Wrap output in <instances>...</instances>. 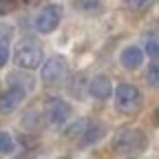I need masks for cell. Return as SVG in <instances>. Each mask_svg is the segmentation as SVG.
<instances>
[{"label":"cell","mask_w":159,"mask_h":159,"mask_svg":"<svg viewBox=\"0 0 159 159\" xmlns=\"http://www.w3.org/2000/svg\"><path fill=\"white\" fill-rule=\"evenodd\" d=\"M146 148H148V135L142 128H122L111 139V150L115 155H122V157L139 155Z\"/></svg>","instance_id":"6da1fadb"},{"label":"cell","mask_w":159,"mask_h":159,"mask_svg":"<svg viewBox=\"0 0 159 159\" xmlns=\"http://www.w3.org/2000/svg\"><path fill=\"white\" fill-rule=\"evenodd\" d=\"M144 106V95L135 84L122 82L115 89V108L124 115H137Z\"/></svg>","instance_id":"7a4b0ae2"},{"label":"cell","mask_w":159,"mask_h":159,"mask_svg":"<svg viewBox=\"0 0 159 159\" xmlns=\"http://www.w3.org/2000/svg\"><path fill=\"white\" fill-rule=\"evenodd\" d=\"M42 57H44L42 55V49H40L38 42L31 40V38L22 40L20 47L16 49V55H13L18 69H25V71H33L38 66H42Z\"/></svg>","instance_id":"3957f363"},{"label":"cell","mask_w":159,"mask_h":159,"mask_svg":"<svg viewBox=\"0 0 159 159\" xmlns=\"http://www.w3.org/2000/svg\"><path fill=\"white\" fill-rule=\"evenodd\" d=\"M60 20H62V7L60 5H44L42 9H40L35 13V20H33V27L38 33H42V35H49L57 29L60 25Z\"/></svg>","instance_id":"277c9868"},{"label":"cell","mask_w":159,"mask_h":159,"mask_svg":"<svg viewBox=\"0 0 159 159\" xmlns=\"http://www.w3.org/2000/svg\"><path fill=\"white\" fill-rule=\"evenodd\" d=\"M69 71V62L62 55H51L49 60L42 62V69H40V80L44 84H57L66 77Z\"/></svg>","instance_id":"5b68a950"},{"label":"cell","mask_w":159,"mask_h":159,"mask_svg":"<svg viewBox=\"0 0 159 159\" xmlns=\"http://www.w3.org/2000/svg\"><path fill=\"white\" fill-rule=\"evenodd\" d=\"M44 115H47L51 126H66L71 122V117H73V106L66 99L51 97L47 102V106H44Z\"/></svg>","instance_id":"8992f818"},{"label":"cell","mask_w":159,"mask_h":159,"mask_svg":"<svg viewBox=\"0 0 159 159\" xmlns=\"http://www.w3.org/2000/svg\"><path fill=\"white\" fill-rule=\"evenodd\" d=\"M86 86H89V95L99 99V102H106V99H111V95H113V82H111V77L106 73L93 75L86 82Z\"/></svg>","instance_id":"52a82bcc"},{"label":"cell","mask_w":159,"mask_h":159,"mask_svg":"<svg viewBox=\"0 0 159 159\" xmlns=\"http://www.w3.org/2000/svg\"><path fill=\"white\" fill-rule=\"evenodd\" d=\"M25 97H27V93H25V91L9 86L7 91L0 93V113H2V115L13 113L20 104H22V99H25Z\"/></svg>","instance_id":"ba28073f"},{"label":"cell","mask_w":159,"mask_h":159,"mask_svg":"<svg viewBox=\"0 0 159 159\" xmlns=\"http://www.w3.org/2000/svg\"><path fill=\"white\" fill-rule=\"evenodd\" d=\"M119 64H122L126 71H137L144 64V51L139 47H126L119 53Z\"/></svg>","instance_id":"9c48e42d"},{"label":"cell","mask_w":159,"mask_h":159,"mask_svg":"<svg viewBox=\"0 0 159 159\" xmlns=\"http://www.w3.org/2000/svg\"><path fill=\"white\" fill-rule=\"evenodd\" d=\"M102 135H104V126L99 124V122H93V119H89V124H86L84 133L80 135L77 144H80V146H91V144L99 142V139H102Z\"/></svg>","instance_id":"30bf717a"},{"label":"cell","mask_w":159,"mask_h":159,"mask_svg":"<svg viewBox=\"0 0 159 159\" xmlns=\"http://www.w3.org/2000/svg\"><path fill=\"white\" fill-rule=\"evenodd\" d=\"M75 9L86 16H95V13L104 11V5H102V0H75Z\"/></svg>","instance_id":"8fae6325"},{"label":"cell","mask_w":159,"mask_h":159,"mask_svg":"<svg viewBox=\"0 0 159 159\" xmlns=\"http://www.w3.org/2000/svg\"><path fill=\"white\" fill-rule=\"evenodd\" d=\"M144 53L152 60H159V33H146L144 38Z\"/></svg>","instance_id":"7c38bea8"},{"label":"cell","mask_w":159,"mask_h":159,"mask_svg":"<svg viewBox=\"0 0 159 159\" xmlns=\"http://www.w3.org/2000/svg\"><path fill=\"white\" fill-rule=\"evenodd\" d=\"M16 150V139L9 130H0V155H11Z\"/></svg>","instance_id":"4fadbf2b"},{"label":"cell","mask_w":159,"mask_h":159,"mask_svg":"<svg viewBox=\"0 0 159 159\" xmlns=\"http://www.w3.org/2000/svg\"><path fill=\"white\" fill-rule=\"evenodd\" d=\"M13 33H16L13 25H9V22H0V44L7 47L11 40H13Z\"/></svg>","instance_id":"5bb4252c"},{"label":"cell","mask_w":159,"mask_h":159,"mask_svg":"<svg viewBox=\"0 0 159 159\" xmlns=\"http://www.w3.org/2000/svg\"><path fill=\"white\" fill-rule=\"evenodd\" d=\"M124 2L130 7V9H135V11H146V9H150L157 0H124Z\"/></svg>","instance_id":"9a60e30c"},{"label":"cell","mask_w":159,"mask_h":159,"mask_svg":"<svg viewBox=\"0 0 159 159\" xmlns=\"http://www.w3.org/2000/svg\"><path fill=\"white\" fill-rule=\"evenodd\" d=\"M146 82H148L152 89H159V64H152V66H148V73H146Z\"/></svg>","instance_id":"2e32d148"},{"label":"cell","mask_w":159,"mask_h":159,"mask_svg":"<svg viewBox=\"0 0 159 159\" xmlns=\"http://www.w3.org/2000/svg\"><path fill=\"white\" fill-rule=\"evenodd\" d=\"M7 62H9V47L0 44V69H5Z\"/></svg>","instance_id":"e0dca14e"},{"label":"cell","mask_w":159,"mask_h":159,"mask_svg":"<svg viewBox=\"0 0 159 159\" xmlns=\"http://www.w3.org/2000/svg\"><path fill=\"white\" fill-rule=\"evenodd\" d=\"M9 9H13V2H5V0H0V13H9Z\"/></svg>","instance_id":"ac0fdd59"},{"label":"cell","mask_w":159,"mask_h":159,"mask_svg":"<svg viewBox=\"0 0 159 159\" xmlns=\"http://www.w3.org/2000/svg\"><path fill=\"white\" fill-rule=\"evenodd\" d=\"M75 82H84V75H77V77H75ZM71 93L82 95V91H80V84H77V86H71Z\"/></svg>","instance_id":"d6986e66"},{"label":"cell","mask_w":159,"mask_h":159,"mask_svg":"<svg viewBox=\"0 0 159 159\" xmlns=\"http://www.w3.org/2000/svg\"><path fill=\"white\" fill-rule=\"evenodd\" d=\"M152 122H155V124H159V108L152 113Z\"/></svg>","instance_id":"ffe728a7"},{"label":"cell","mask_w":159,"mask_h":159,"mask_svg":"<svg viewBox=\"0 0 159 159\" xmlns=\"http://www.w3.org/2000/svg\"><path fill=\"white\" fill-rule=\"evenodd\" d=\"M25 2H29V5H35V2H40V0H25Z\"/></svg>","instance_id":"44dd1931"},{"label":"cell","mask_w":159,"mask_h":159,"mask_svg":"<svg viewBox=\"0 0 159 159\" xmlns=\"http://www.w3.org/2000/svg\"><path fill=\"white\" fill-rule=\"evenodd\" d=\"M5 2H11V0H5Z\"/></svg>","instance_id":"7402d4cb"}]
</instances>
